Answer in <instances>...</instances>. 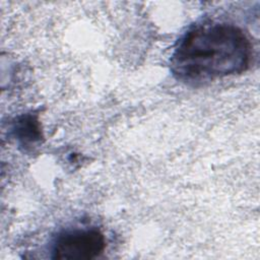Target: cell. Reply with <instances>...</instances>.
Masks as SVG:
<instances>
[{
    "instance_id": "1",
    "label": "cell",
    "mask_w": 260,
    "mask_h": 260,
    "mask_svg": "<svg viewBox=\"0 0 260 260\" xmlns=\"http://www.w3.org/2000/svg\"><path fill=\"white\" fill-rule=\"evenodd\" d=\"M252 46L239 27L205 23L190 29L178 43L171 58V71L180 81L197 84L245 71Z\"/></svg>"
},
{
    "instance_id": "2",
    "label": "cell",
    "mask_w": 260,
    "mask_h": 260,
    "mask_svg": "<svg viewBox=\"0 0 260 260\" xmlns=\"http://www.w3.org/2000/svg\"><path fill=\"white\" fill-rule=\"evenodd\" d=\"M106 247L104 235L98 230H76L61 234L53 247V258L88 260L96 258Z\"/></svg>"
}]
</instances>
